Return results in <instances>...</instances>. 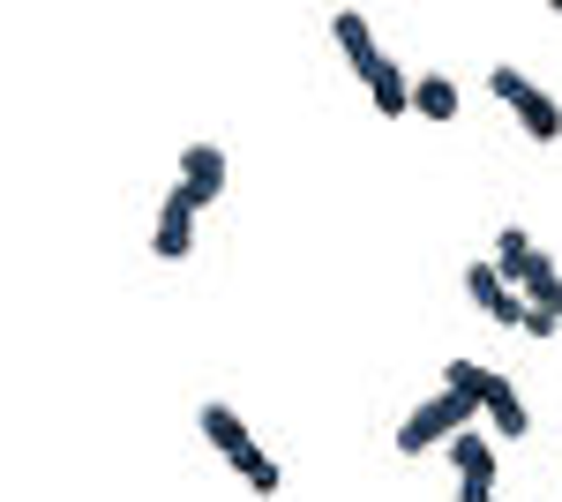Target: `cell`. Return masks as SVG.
Wrapping results in <instances>:
<instances>
[{
  "instance_id": "8992f818",
  "label": "cell",
  "mask_w": 562,
  "mask_h": 502,
  "mask_svg": "<svg viewBox=\"0 0 562 502\" xmlns=\"http://www.w3.org/2000/svg\"><path fill=\"white\" fill-rule=\"evenodd\" d=\"M180 188L211 210L217 196H225V150H217V143H188V150H180Z\"/></svg>"
},
{
  "instance_id": "9c48e42d",
  "label": "cell",
  "mask_w": 562,
  "mask_h": 502,
  "mask_svg": "<svg viewBox=\"0 0 562 502\" xmlns=\"http://www.w3.org/2000/svg\"><path fill=\"white\" fill-rule=\"evenodd\" d=\"M487 420H495V443H518L525 427H532V413H525V398L510 390V376L487 382Z\"/></svg>"
},
{
  "instance_id": "4fadbf2b",
  "label": "cell",
  "mask_w": 562,
  "mask_h": 502,
  "mask_svg": "<svg viewBox=\"0 0 562 502\" xmlns=\"http://www.w3.org/2000/svg\"><path fill=\"white\" fill-rule=\"evenodd\" d=\"M487 382H495V368H480V360H450L442 368V390H473L480 405H487Z\"/></svg>"
},
{
  "instance_id": "6da1fadb",
  "label": "cell",
  "mask_w": 562,
  "mask_h": 502,
  "mask_svg": "<svg viewBox=\"0 0 562 502\" xmlns=\"http://www.w3.org/2000/svg\"><path fill=\"white\" fill-rule=\"evenodd\" d=\"M473 413H487L473 390H435L428 405H413V413H405V427H397V450H405V458L442 450L450 435H465V427H473Z\"/></svg>"
},
{
  "instance_id": "ba28073f",
  "label": "cell",
  "mask_w": 562,
  "mask_h": 502,
  "mask_svg": "<svg viewBox=\"0 0 562 502\" xmlns=\"http://www.w3.org/2000/svg\"><path fill=\"white\" fill-rule=\"evenodd\" d=\"M330 38H338V53H346L360 76L383 60V53H375V31H368V15H360V8H338V15H330Z\"/></svg>"
},
{
  "instance_id": "2e32d148",
  "label": "cell",
  "mask_w": 562,
  "mask_h": 502,
  "mask_svg": "<svg viewBox=\"0 0 562 502\" xmlns=\"http://www.w3.org/2000/svg\"><path fill=\"white\" fill-rule=\"evenodd\" d=\"M248 488H256V495H278V488H285V472H278V458L262 465V472H256V480H248Z\"/></svg>"
},
{
  "instance_id": "7a4b0ae2",
  "label": "cell",
  "mask_w": 562,
  "mask_h": 502,
  "mask_svg": "<svg viewBox=\"0 0 562 502\" xmlns=\"http://www.w3.org/2000/svg\"><path fill=\"white\" fill-rule=\"evenodd\" d=\"M487 90H495V98H503V105L525 121V135H532V143H562V105L540 83H525L518 68H495V76H487Z\"/></svg>"
},
{
  "instance_id": "30bf717a",
  "label": "cell",
  "mask_w": 562,
  "mask_h": 502,
  "mask_svg": "<svg viewBox=\"0 0 562 502\" xmlns=\"http://www.w3.org/2000/svg\"><path fill=\"white\" fill-rule=\"evenodd\" d=\"M360 83L375 90V113H383V121H397V113L413 105V83H405V68H397V60H375Z\"/></svg>"
},
{
  "instance_id": "8fae6325",
  "label": "cell",
  "mask_w": 562,
  "mask_h": 502,
  "mask_svg": "<svg viewBox=\"0 0 562 502\" xmlns=\"http://www.w3.org/2000/svg\"><path fill=\"white\" fill-rule=\"evenodd\" d=\"M413 113L420 121H458V83L450 76H420L413 83Z\"/></svg>"
},
{
  "instance_id": "3957f363",
  "label": "cell",
  "mask_w": 562,
  "mask_h": 502,
  "mask_svg": "<svg viewBox=\"0 0 562 502\" xmlns=\"http://www.w3.org/2000/svg\"><path fill=\"white\" fill-rule=\"evenodd\" d=\"M203 435H211V450H225V465H233L240 480H256L262 465H270V458L256 450V435H248V420L233 413V405H217V398L203 405Z\"/></svg>"
},
{
  "instance_id": "277c9868",
  "label": "cell",
  "mask_w": 562,
  "mask_h": 502,
  "mask_svg": "<svg viewBox=\"0 0 562 502\" xmlns=\"http://www.w3.org/2000/svg\"><path fill=\"white\" fill-rule=\"evenodd\" d=\"M495 270H503V286H510V293H525V286L555 278V255L540 248V241H525V225H510V233L495 241Z\"/></svg>"
},
{
  "instance_id": "52a82bcc",
  "label": "cell",
  "mask_w": 562,
  "mask_h": 502,
  "mask_svg": "<svg viewBox=\"0 0 562 502\" xmlns=\"http://www.w3.org/2000/svg\"><path fill=\"white\" fill-rule=\"evenodd\" d=\"M442 458L458 465V480H473V488H495V435L465 427V435H450V443H442Z\"/></svg>"
},
{
  "instance_id": "5b68a950",
  "label": "cell",
  "mask_w": 562,
  "mask_h": 502,
  "mask_svg": "<svg viewBox=\"0 0 562 502\" xmlns=\"http://www.w3.org/2000/svg\"><path fill=\"white\" fill-rule=\"evenodd\" d=\"M195 196H188V188H173V196H166V210H158V225H150V255H158V263H180V255L195 248Z\"/></svg>"
},
{
  "instance_id": "e0dca14e",
  "label": "cell",
  "mask_w": 562,
  "mask_h": 502,
  "mask_svg": "<svg viewBox=\"0 0 562 502\" xmlns=\"http://www.w3.org/2000/svg\"><path fill=\"white\" fill-rule=\"evenodd\" d=\"M458 502H495V488H473V480H458Z\"/></svg>"
},
{
  "instance_id": "5bb4252c",
  "label": "cell",
  "mask_w": 562,
  "mask_h": 502,
  "mask_svg": "<svg viewBox=\"0 0 562 502\" xmlns=\"http://www.w3.org/2000/svg\"><path fill=\"white\" fill-rule=\"evenodd\" d=\"M525 300H532L540 315H555V323H562V270H555V278H540V286H525Z\"/></svg>"
},
{
  "instance_id": "7c38bea8",
  "label": "cell",
  "mask_w": 562,
  "mask_h": 502,
  "mask_svg": "<svg viewBox=\"0 0 562 502\" xmlns=\"http://www.w3.org/2000/svg\"><path fill=\"white\" fill-rule=\"evenodd\" d=\"M465 293H473L480 308L495 315V308L510 300V286H503V270H495V263H465Z\"/></svg>"
},
{
  "instance_id": "9a60e30c",
  "label": "cell",
  "mask_w": 562,
  "mask_h": 502,
  "mask_svg": "<svg viewBox=\"0 0 562 502\" xmlns=\"http://www.w3.org/2000/svg\"><path fill=\"white\" fill-rule=\"evenodd\" d=\"M555 331H562L555 315H540V308H532V300H525V337H555Z\"/></svg>"
}]
</instances>
